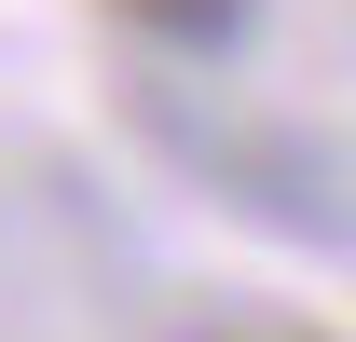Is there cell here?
<instances>
[{"label": "cell", "mask_w": 356, "mask_h": 342, "mask_svg": "<svg viewBox=\"0 0 356 342\" xmlns=\"http://www.w3.org/2000/svg\"><path fill=\"white\" fill-rule=\"evenodd\" d=\"M137 28H151V42H233V14H247V0H124Z\"/></svg>", "instance_id": "1"}]
</instances>
